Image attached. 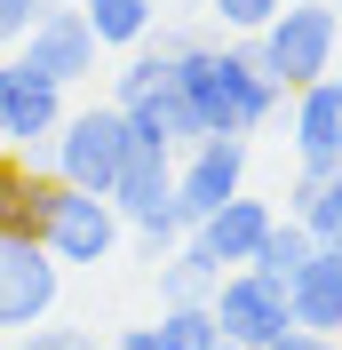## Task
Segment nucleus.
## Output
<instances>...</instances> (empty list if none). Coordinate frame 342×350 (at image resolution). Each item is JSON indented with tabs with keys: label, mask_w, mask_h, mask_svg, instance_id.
<instances>
[{
	"label": "nucleus",
	"mask_w": 342,
	"mask_h": 350,
	"mask_svg": "<svg viewBox=\"0 0 342 350\" xmlns=\"http://www.w3.org/2000/svg\"><path fill=\"white\" fill-rule=\"evenodd\" d=\"M334 72H342V48H334Z\"/></svg>",
	"instance_id": "a878e982"
},
{
	"label": "nucleus",
	"mask_w": 342,
	"mask_h": 350,
	"mask_svg": "<svg viewBox=\"0 0 342 350\" xmlns=\"http://www.w3.org/2000/svg\"><path fill=\"white\" fill-rule=\"evenodd\" d=\"M48 207H56V175L32 167L24 152H0V231L8 239H40Z\"/></svg>",
	"instance_id": "4468645a"
},
{
	"label": "nucleus",
	"mask_w": 342,
	"mask_h": 350,
	"mask_svg": "<svg viewBox=\"0 0 342 350\" xmlns=\"http://www.w3.org/2000/svg\"><path fill=\"white\" fill-rule=\"evenodd\" d=\"M56 120H64V80L32 72L24 56H0V135L24 152V144H48Z\"/></svg>",
	"instance_id": "9d476101"
},
{
	"label": "nucleus",
	"mask_w": 342,
	"mask_h": 350,
	"mask_svg": "<svg viewBox=\"0 0 342 350\" xmlns=\"http://www.w3.org/2000/svg\"><path fill=\"white\" fill-rule=\"evenodd\" d=\"M120 207H111L104 191H80V183H56V207H48L40 223V247L56 262H111V247H120Z\"/></svg>",
	"instance_id": "423d86ee"
},
{
	"label": "nucleus",
	"mask_w": 342,
	"mask_h": 350,
	"mask_svg": "<svg viewBox=\"0 0 342 350\" xmlns=\"http://www.w3.org/2000/svg\"><path fill=\"white\" fill-rule=\"evenodd\" d=\"M199 8H207V16L223 24V32H231V40H255L263 24H271L278 8H287V0H199Z\"/></svg>",
	"instance_id": "aec40b11"
},
{
	"label": "nucleus",
	"mask_w": 342,
	"mask_h": 350,
	"mask_svg": "<svg viewBox=\"0 0 342 350\" xmlns=\"http://www.w3.org/2000/svg\"><path fill=\"white\" fill-rule=\"evenodd\" d=\"M311 247H319V239H311V223H302V215H271V231H263V247H255L247 262H255L263 279H295L302 262H311Z\"/></svg>",
	"instance_id": "f3484780"
},
{
	"label": "nucleus",
	"mask_w": 342,
	"mask_h": 350,
	"mask_svg": "<svg viewBox=\"0 0 342 350\" xmlns=\"http://www.w3.org/2000/svg\"><path fill=\"white\" fill-rule=\"evenodd\" d=\"M263 350H342V334H311V327H287L278 342H263Z\"/></svg>",
	"instance_id": "5701e85b"
},
{
	"label": "nucleus",
	"mask_w": 342,
	"mask_h": 350,
	"mask_svg": "<svg viewBox=\"0 0 342 350\" xmlns=\"http://www.w3.org/2000/svg\"><path fill=\"white\" fill-rule=\"evenodd\" d=\"M128 144H135L128 111H120V104H88V111H64L48 144H24V159L48 167L56 183H80V191H104L111 199V175H120Z\"/></svg>",
	"instance_id": "f03ea898"
},
{
	"label": "nucleus",
	"mask_w": 342,
	"mask_h": 350,
	"mask_svg": "<svg viewBox=\"0 0 342 350\" xmlns=\"http://www.w3.org/2000/svg\"><path fill=\"white\" fill-rule=\"evenodd\" d=\"M287 144H295L302 175H326L342 159V72H326V80L287 96Z\"/></svg>",
	"instance_id": "1a4fd4ad"
},
{
	"label": "nucleus",
	"mask_w": 342,
	"mask_h": 350,
	"mask_svg": "<svg viewBox=\"0 0 342 350\" xmlns=\"http://www.w3.org/2000/svg\"><path fill=\"white\" fill-rule=\"evenodd\" d=\"M287 215L311 223V239L342 247V159L326 175H295V191H287Z\"/></svg>",
	"instance_id": "dca6fc26"
},
{
	"label": "nucleus",
	"mask_w": 342,
	"mask_h": 350,
	"mask_svg": "<svg viewBox=\"0 0 342 350\" xmlns=\"http://www.w3.org/2000/svg\"><path fill=\"white\" fill-rule=\"evenodd\" d=\"M120 111H128V135H135V144H168V152H183V144L207 135V128H199V111H192V96L175 88V72H168L159 88H144V96H128Z\"/></svg>",
	"instance_id": "ddd939ff"
},
{
	"label": "nucleus",
	"mask_w": 342,
	"mask_h": 350,
	"mask_svg": "<svg viewBox=\"0 0 342 350\" xmlns=\"http://www.w3.org/2000/svg\"><path fill=\"white\" fill-rule=\"evenodd\" d=\"M334 48H342V8L334 0H287L255 32V64H263V80L278 96H295V88L334 72Z\"/></svg>",
	"instance_id": "7ed1b4c3"
},
{
	"label": "nucleus",
	"mask_w": 342,
	"mask_h": 350,
	"mask_svg": "<svg viewBox=\"0 0 342 350\" xmlns=\"http://www.w3.org/2000/svg\"><path fill=\"white\" fill-rule=\"evenodd\" d=\"M207 350H247V342H231V334H215V342H207Z\"/></svg>",
	"instance_id": "393cba45"
},
{
	"label": "nucleus",
	"mask_w": 342,
	"mask_h": 350,
	"mask_svg": "<svg viewBox=\"0 0 342 350\" xmlns=\"http://www.w3.org/2000/svg\"><path fill=\"white\" fill-rule=\"evenodd\" d=\"M56 295H64V262L40 239H8L0 231V334H24L40 319H56Z\"/></svg>",
	"instance_id": "39448f33"
},
{
	"label": "nucleus",
	"mask_w": 342,
	"mask_h": 350,
	"mask_svg": "<svg viewBox=\"0 0 342 350\" xmlns=\"http://www.w3.org/2000/svg\"><path fill=\"white\" fill-rule=\"evenodd\" d=\"M192 8H199V0H192Z\"/></svg>",
	"instance_id": "bb28decb"
},
{
	"label": "nucleus",
	"mask_w": 342,
	"mask_h": 350,
	"mask_svg": "<svg viewBox=\"0 0 342 350\" xmlns=\"http://www.w3.org/2000/svg\"><path fill=\"white\" fill-rule=\"evenodd\" d=\"M231 191H247V135H199L175 152V215L199 223Z\"/></svg>",
	"instance_id": "0eeeda50"
},
{
	"label": "nucleus",
	"mask_w": 342,
	"mask_h": 350,
	"mask_svg": "<svg viewBox=\"0 0 342 350\" xmlns=\"http://www.w3.org/2000/svg\"><path fill=\"white\" fill-rule=\"evenodd\" d=\"M207 310H215V327L231 334V342H247V350L278 342V334L295 327V319H287V279H263L255 262H231V271L215 279Z\"/></svg>",
	"instance_id": "20e7f679"
},
{
	"label": "nucleus",
	"mask_w": 342,
	"mask_h": 350,
	"mask_svg": "<svg viewBox=\"0 0 342 350\" xmlns=\"http://www.w3.org/2000/svg\"><path fill=\"white\" fill-rule=\"evenodd\" d=\"M334 8H342V0H334Z\"/></svg>",
	"instance_id": "cd10ccee"
},
{
	"label": "nucleus",
	"mask_w": 342,
	"mask_h": 350,
	"mask_svg": "<svg viewBox=\"0 0 342 350\" xmlns=\"http://www.w3.org/2000/svg\"><path fill=\"white\" fill-rule=\"evenodd\" d=\"M120 350H175V342H168L159 327H128V334H120Z\"/></svg>",
	"instance_id": "b1692460"
},
{
	"label": "nucleus",
	"mask_w": 342,
	"mask_h": 350,
	"mask_svg": "<svg viewBox=\"0 0 342 350\" xmlns=\"http://www.w3.org/2000/svg\"><path fill=\"white\" fill-rule=\"evenodd\" d=\"M40 8H48V0H0V40L16 48L24 32H32V16H40Z\"/></svg>",
	"instance_id": "4be33fe9"
},
{
	"label": "nucleus",
	"mask_w": 342,
	"mask_h": 350,
	"mask_svg": "<svg viewBox=\"0 0 342 350\" xmlns=\"http://www.w3.org/2000/svg\"><path fill=\"white\" fill-rule=\"evenodd\" d=\"M207 295H215V262L199 255L192 239L168 247V255H159V303H207Z\"/></svg>",
	"instance_id": "a211bd4d"
},
{
	"label": "nucleus",
	"mask_w": 342,
	"mask_h": 350,
	"mask_svg": "<svg viewBox=\"0 0 342 350\" xmlns=\"http://www.w3.org/2000/svg\"><path fill=\"white\" fill-rule=\"evenodd\" d=\"M16 56L32 72H48V80H88V72H96V32H88V16H80V0H48L40 16H32V32H24L16 40Z\"/></svg>",
	"instance_id": "6e6552de"
},
{
	"label": "nucleus",
	"mask_w": 342,
	"mask_h": 350,
	"mask_svg": "<svg viewBox=\"0 0 342 350\" xmlns=\"http://www.w3.org/2000/svg\"><path fill=\"white\" fill-rule=\"evenodd\" d=\"M159 334H168L175 350H207L223 327H215V310H207V303H168V310H159Z\"/></svg>",
	"instance_id": "6ab92c4d"
},
{
	"label": "nucleus",
	"mask_w": 342,
	"mask_h": 350,
	"mask_svg": "<svg viewBox=\"0 0 342 350\" xmlns=\"http://www.w3.org/2000/svg\"><path fill=\"white\" fill-rule=\"evenodd\" d=\"M287 319L311 334H342V247H311V262L287 279Z\"/></svg>",
	"instance_id": "f8f14e48"
},
{
	"label": "nucleus",
	"mask_w": 342,
	"mask_h": 350,
	"mask_svg": "<svg viewBox=\"0 0 342 350\" xmlns=\"http://www.w3.org/2000/svg\"><path fill=\"white\" fill-rule=\"evenodd\" d=\"M175 56V88L192 96L199 128L207 135H255L278 120V96L255 64V40H207V32H159Z\"/></svg>",
	"instance_id": "f257e3e1"
},
{
	"label": "nucleus",
	"mask_w": 342,
	"mask_h": 350,
	"mask_svg": "<svg viewBox=\"0 0 342 350\" xmlns=\"http://www.w3.org/2000/svg\"><path fill=\"white\" fill-rule=\"evenodd\" d=\"M96 48H144L159 32V0H80Z\"/></svg>",
	"instance_id": "2eb2a0df"
},
{
	"label": "nucleus",
	"mask_w": 342,
	"mask_h": 350,
	"mask_svg": "<svg viewBox=\"0 0 342 350\" xmlns=\"http://www.w3.org/2000/svg\"><path fill=\"white\" fill-rule=\"evenodd\" d=\"M16 350H96V334H88V327H48V319H40V327L16 334Z\"/></svg>",
	"instance_id": "412c9836"
},
{
	"label": "nucleus",
	"mask_w": 342,
	"mask_h": 350,
	"mask_svg": "<svg viewBox=\"0 0 342 350\" xmlns=\"http://www.w3.org/2000/svg\"><path fill=\"white\" fill-rule=\"evenodd\" d=\"M263 231H271V207H263V199H247V191H231L223 207H215V215H199L183 239H192L199 255L215 262V279H223L231 262H247V255L263 247Z\"/></svg>",
	"instance_id": "9b49d317"
}]
</instances>
